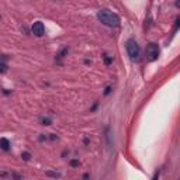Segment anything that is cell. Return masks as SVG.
<instances>
[{"label": "cell", "mask_w": 180, "mask_h": 180, "mask_svg": "<svg viewBox=\"0 0 180 180\" xmlns=\"http://www.w3.org/2000/svg\"><path fill=\"white\" fill-rule=\"evenodd\" d=\"M97 19L100 23H103L107 27H118L120 26V17L116 13L110 11L107 9H103L97 13Z\"/></svg>", "instance_id": "cell-1"}, {"label": "cell", "mask_w": 180, "mask_h": 180, "mask_svg": "<svg viewBox=\"0 0 180 180\" xmlns=\"http://www.w3.org/2000/svg\"><path fill=\"white\" fill-rule=\"evenodd\" d=\"M127 52H128L129 58L131 59H138L139 58V54H141V49H139V45L135 39H128L127 41Z\"/></svg>", "instance_id": "cell-2"}, {"label": "cell", "mask_w": 180, "mask_h": 180, "mask_svg": "<svg viewBox=\"0 0 180 180\" xmlns=\"http://www.w3.org/2000/svg\"><path fill=\"white\" fill-rule=\"evenodd\" d=\"M159 46L154 42H151V44L146 45V49H145V55H146V59H148L149 62H154L156 59L159 58Z\"/></svg>", "instance_id": "cell-3"}, {"label": "cell", "mask_w": 180, "mask_h": 180, "mask_svg": "<svg viewBox=\"0 0 180 180\" xmlns=\"http://www.w3.org/2000/svg\"><path fill=\"white\" fill-rule=\"evenodd\" d=\"M31 31L35 37H42V35L45 34V27L41 21H35L31 27Z\"/></svg>", "instance_id": "cell-4"}, {"label": "cell", "mask_w": 180, "mask_h": 180, "mask_svg": "<svg viewBox=\"0 0 180 180\" xmlns=\"http://www.w3.org/2000/svg\"><path fill=\"white\" fill-rule=\"evenodd\" d=\"M0 148L3 149V151H9V149H10V142H9V139L1 138V139H0Z\"/></svg>", "instance_id": "cell-5"}, {"label": "cell", "mask_w": 180, "mask_h": 180, "mask_svg": "<svg viewBox=\"0 0 180 180\" xmlns=\"http://www.w3.org/2000/svg\"><path fill=\"white\" fill-rule=\"evenodd\" d=\"M9 71V68H7L6 64H3V62H0V73H6Z\"/></svg>", "instance_id": "cell-6"}, {"label": "cell", "mask_w": 180, "mask_h": 180, "mask_svg": "<svg viewBox=\"0 0 180 180\" xmlns=\"http://www.w3.org/2000/svg\"><path fill=\"white\" fill-rule=\"evenodd\" d=\"M80 165V162L77 161V159H73V161H71V166L72 167H76V166H79Z\"/></svg>", "instance_id": "cell-7"}, {"label": "cell", "mask_w": 180, "mask_h": 180, "mask_svg": "<svg viewBox=\"0 0 180 180\" xmlns=\"http://www.w3.org/2000/svg\"><path fill=\"white\" fill-rule=\"evenodd\" d=\"M41 122H42V125H49V124H51V120H49V118H42Z\"/></svg>", "instance_id": "cell-8"}, {"label": "cell", "mask_w": 180, "mask_h": 180, "mask_svg": "<svg viewBox=\"0 0 180 180\" xmlns=\"http://www.w3.org/2000/svg\"><path fill=\"white\" fill-rule=\"evenodd\" d=\"M30 158H31V155L28 154V152H24V154H23V159H24V161H30Z\"/></svg>", "instance_id": "cell-9"}, {"label": "cell", "mask_w": 180, "mask_h": 180, "mask_svg": "<svg viewBox=\"0 0 180 180\" xmlns=\"http://www.w3.org/2000/svg\"><path fill=\"white\" fill-rule=\"evenodd\" d=\"M111 61H113V58H109V56H107V58H104V62H106V65H110V64H111Z\"/></svg>", "instance_id": "cell-10"}, {"label": "cell", "mask_w": 180, "mask_h": 180, "mask_svg": "<svg viewBox=\"0 0 180 180\" xmlns=\"http://www.w3.org/2000/svg\"><path fill=\"white\" fill-rule=\"evenodd\" d=\"M110 91H111V87H107V89H106V91H104V94L107 96V94H109Z\"/></svg>", "instance_id": "cell-11"}, {"label": "cell", "mask_w": 180, "mask_h": 180, "mask_svg": "<svg viewBox=\"0 0 180 180\" xmlns=\"http://www.w3.org/2000/svg\"><path fill=\"white\" fill-rule=\"evenodd\" d=\"M0 19H1V16H0Z\"/></svg>", "instance_id": "cell-12"}]
</instances>
